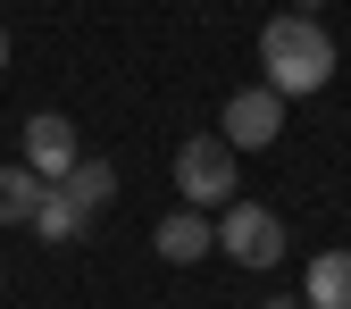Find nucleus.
I'll list each match as a JSON object with an SVG mask.
<instances>
[{
	"label": "nucleus",
	"instance_id": "nucleus-1",
	"mask_svg": "<svg viewBox=\"0 0 351 309\" xmlns=\"http://www.w3.org/2000/svg\"><path fill=\"white\" fill-rule=\"evenodd\" d=\"M259 84H276L285 101L326 92L335 84V34L318 17H301V9H285L276 25H259Z\"/></svg>",
	"mask_w": 351,
	"mask_h": 309
},
{
	"label": "nucleus",
	"instance_id": "nucleus-2",
	"mask_svg": "<svg viewBox=\"0 0 351 309\" xmlns=\"http://www.w3.org/2000/svg\"><path fill=\"white\" fill-rule=\"evenodd\" d=\"M217 251H226L234 268H276L285 259V217L268 201H226L217 209Z\"/></svg>",
	"mask_w": 351,
	"mask_h": 309
},
{
	"label": "nucleus",
	"instance_id": "nucleus-3",
	"mask_svg": "<svg viewBox=\"0 0 351 309\" xmlns=\"http://www.w3.org/2000/svg\"><path fill=\"white\" fill-rule=\"evenodd\" d=\"M176 193H184L193 209H226L234 201V143L226 134H193L184 151H176Z\"/></svg>",
	"mask_w": 351,
	"mask_h": 309
},
{
	"label": "nucleus",
	"instance_id": "nucleus-4",
	"mask_svg": "<svg viewBox=\"0 0 351 309\" xmlns=\"http://www.w3.org/2000/svg\"><path fill=\"white\" fill-rule=\"evenodd\" d=\"M217 134H226L234 151H268V143L285 134V92H276V84H243V92H226Z\"/></svg>",
	"mask_w": 351,
	"mask_h": 309
},
{
	"label": "nucleus",
	"instance_id": "nucleus-5",
	"mask_svg": "<svg viewBox=\"0 0 351 309\" xmlns=\"http://www.w3.org/2000/svg\"><path fill=\"white\" fill-rule=\"evenodd\" d=\"M75 159H84V151H75V125H67L59 109H34V117H25V167L42 175V184H59Z\"/></svg>",
	"mask_w": 351,
	"mask_h": 309
},
{
	"label": "nucleus",
	"instance_id": "nucleus-6",
	"mask_svg": "<svg viewBox=\"0 0 351 309\" xmlns=\"http://www.w3.org/2000/svg\"><path fill=\"white\" fill-rule=\"evenodd\" d=\"M151 251L167 259V268H193L201 251H217V217H201L193 201H184V209H167L159 226H151Z\"/></svg>",
	"mask_w": 351,
	"mask_h": 309
},
{
	"label": "nucleus",
	"instance_id": "nucleus-7",
	"mask_svg": "<svg viewBox=\"0 0 351 309\" xmlns=\"http://www.w3.org/2000/svg\"><path fill=\"white\" fill-rule=\"evenodd\" d=\"M301 301L310 309H351V251H318L310 276H301Z\"/></svg>",
	"mask_w": 351,
	"mask_h": 309
},
{
	"label": "nucleus",
	"instance_id": "nucleus-8",
	"mask_svg": "<svg viewBox=\"0 0 351 309\" xmlns=\"http://www.w3.org/2000/svg\"><path fill=\"white\" fill-rule=\"evenodd\" d=\"M42 193H51V184H42L25 159H0V226H34Z\"/></svg>",
	"mask_w": 351,
	"mask_h": 309
},
{
	"label": "nucleus",
	"instance_id": "nucleus-9",
	"mask_svg": "<svg viewBox=\"0 0 351 309\" xmlns=\"http://www.w3.org/2000/svg\"><path fill=\"white\" fill-rule=\"evenodd\" d=\"M59 193H67L84 217H101V209L117 201V167H109V159H75V167L59 175Z\"/></svg>",
	"mask_w": 351,
	"mask_h": 309
},
{
	"label": "nucleus",
	"instance_id": "nucleus-10",
	"mask_svg": "<svg viewBox=\"0 0 351 309\" xmlns=\"http://www.w3.org/2000/svg\"><path fill=\"white\" fill-rule=\"evenodd\" d=\"M34 234H42V243H75V234H84V209L51 184V193H42V209H34Z\"/></svg>",
	"mask_w": 351,
	"mask_h": 309
},
{
	"label": "nucleus",
	"instance_id": "nucleus-11",
	"mask_svg": "<svg viewBox=\"0 0 351 309\" xmlns=\"http://www.w3.org/2000/svg\"><path fill=\"white\" fill-rule=\"evenodd\" d=\"M259 309H310V301H301V293H276V301H259Z\"/></svg>",
	"mask_w": 351,
	"mask_h": 309
},
{
	"label": "nucleus",
	"instance_id": "nucleus-12",
	"mask_svg": "<svg viewBox=\"0 0 351 309\" xmlns=\"http://www.w3.org/2000/svg\"><path fill=\"white\" fill-rule=\"evenodd\" d=\"M293 9H301V17H318V9H326V0H293Z\"/></svg>",
	"mask_w": 351,
	"mask_h": 309
},
{
	"label": "nucleus",
	"instance_id": "nucleus-13",
	"mask_svg": "<svg viewBox=\"0 0 351 309\" xmlns=\"http://www.w3.org/2000/svg\"><path fill=\"white\" fill-rule=\"evenodd\" d=\"M0 67H9V25H0Z\"/></svg>",
	"mask_w": 351,
	"mask_h": 309
}]
</instances>
